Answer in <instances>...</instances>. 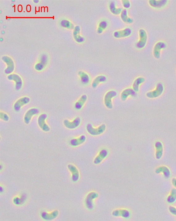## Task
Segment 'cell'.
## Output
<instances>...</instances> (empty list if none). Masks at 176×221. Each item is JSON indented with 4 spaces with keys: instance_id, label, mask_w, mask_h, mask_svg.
<instances>
[{
    "instance_id": "15",
    "label": "cell",
    "mask_w": 176,
    "mask_h": 221,
    "mask_svg": "<svg viewBox=\"0 0 176 221\" xmlns=\"http://www.w3.org/2000/svg\"><path fill=\"white\" fill-rule=\"evenodd\" d=\"M166 47V45L164 42H157L154 48L153 54L155 57L157 59L159 58L161 50Z\"/></svg>"
},
{
    "instance_id": "31",
    "label": "cell",
    "mask_w": 176,
    "mask_h": 221,
    "mask_svg": "<svg viewBox=\"0 0 176 221\" xmlns=\"http://www.w3.org/2000/svg\"><path fill=\"white\" fill-rule=\"evenodd\" d=\"M47 61V57L46 56H42L41 59V62L36 65L35 68L37 70L40 71L43 69L44 65Z\"/></svg>"
},
{
    "instance_id": "10",
    "label": "cell",
    "mask_w": 176,
    "mask_h": 221,
    "mask_svg": "<svg viewBox=\"0 0 176 221\" xmlns=\"http://www.w3.org/2000/svg\"><path fill=\"white\" fill-rule=\"evenodd\" d=\"M39 113V110L37 108H33L30 109L26 112L24 117V122L28 125L30 123L33 116Z\"/></svg>"
},
{
    "instance_id": "30",
    "label": "cell",
    "mask_w": 176,
    "mask_h": 221,
    "mask_svg": "<svg viewBox=\"0 0 176 221\" xmlns=\"http://www.w3.org/2000/svg\"><path fill=\"white\" fill-rule=\"evenodd\" d=\"M145 81L144 78L139 77L136 79L133 84V89L136 92H138L139 89L140 85L143 83Z\"/></svg>"
},
{
    "instance_id": "9",
    "label": "cell",
    "mask_w": 176,
    "mask_h": 221,
    "mask_svg": "<svg viewBox=\"0 0 176 221\" xmlns=\"http://www.w3.org/2000/svg\"><path fill=\"white\" fill-rule=\"evenodd\" d=\"M9 80H13L15 83V88L17 90H19L22 89L23 86V81L22 78L19 75L13 74L8 75Z\"/></svg>"
},
{
    "instance_id": "14",
    "label": "cell",
    "mask_w": 176,
    "mask_h": 221,
    "mask_svg": "<svg viewBox=\"0 0 176 221\" xmlns=\"http://www.w3.org/2000/svg\"><path fill=\"white\" fill-rule=\"evenodd\" d=\"M59 214V212L57 210H54L51 213H47L46 211L42 212L41 216L42 219L46 220H50L55 219Z\"/></svg>"
},
{
    "instance_id": "12",
    "label": "cell",
    "mask_w": 176,
    "mask_h": 221,
    "mask_svg": "<svg viewBox=\"0 0 176 221\" xmlns=\"http://www.w3.org/2000/svg\"><path fill=\"white\" fill-rule=\"evenodd\" d=\"M3 60L7 63V67L6 69L5 72L6 74H10L13 72L14 69V62L10 57L5 56L2 57Z\"/></svg>"
},
{
    "instance_id": "17",
    "label": "cell",
    "mask_w": 176,
    "mask_h": 221,
    "mask_svg": "<svg viewBox=\"0 0 176 221\" xmlns=\"http://www.w3.org/2000/svg\"><path fill=\"white\" fill-rule=\"evenodd\" d=\"M113 216L115 217H121L126 219H128L130 216V213L129 211L126 210H117L114 211L112 213Z\"/></svg>"
},
{
    "instance_id": "19",
    "label": "cell",
    "mask_w": 176,
    "mask_h": 221,
    "mask_svg": "<svg viewBox=\"0 0 176 221\" xmlns=\"http://www.w3.org/2000/svg\"><path fill=\"white\" fill-rule=\"evenodd\" d=\"M86 137L84 135H82L80 137L72 139L70 141V144L72 146L77 147L83 144L86 141Z\"/></svg>"
},
{
    "instance_id": "32",
    "label": "cell",
    "mask_w": 176,
    "mask_h": 221,
    "mask_svg": "<svg viewBox=\"0 0 176 221\" xmlns=\"http://www.w3.org/2000/svg\"><path fill=\"white\" fill-rule=\"evenodd\" d=\"M176 200V189H173L171 191L167 199V201L169 203L172 204L175 202Z\"/></svg>"
},
{
    "instance_id": "8",
    "label": "cell",
    "mask_w": 176,
    "mask_h": 221,
    "mask_svg": "<svg viewBox=\"0 0 176 221\" xmlns=\"http://www.w3.org/2000/svg\"><path fill=\"white\" fill-rule=\"evenodd\" d=\"M98 197V193L95 192H90L87 195L86 199V204L87 207L89 210L93 209L94 207L93 201Z\"/></svg>"
},
{
    "instance_id": "22",
    "label": "cell",
    "mask_w": 176,
    "mask_h": 221,
    "mask_svg": "<svg viewBox=\"0 0 176 221\" xmlns=\"http://www.w3.org/2000/svg\"><path fill=\"white\" fill-rule=\"evenodd\" d=\"M80 27L77 26L75 27L74 32V38L76 41L78 43H82L85 41V38L80 34Z\"/></svg>"
},
{
    "instance_id": "18",
    "label": "cell",
    "mask_w": 176,
    "mask_h": 221,
    "mask_svg": "<svg viewBox=\"0 0 176 221\" xmlns=\"http://www.w3.org/2000/svg\"><path fill=\"white\" fill-rule=\"evenodd\" d=\"M136 95V93L134 90L131 88H128L124 90L121 93V98L122 100L125 101L129 96H135Z\"/></svg>"
},
{
    "instance_id": "34",
    "label": "cell",
    "mask_w": 176,
    "mask_h": 221,
    "mask_svg": "<svg viewBox=\"0 0 176 221\" xmlns=\"http://www.w3.org/2000/svg\"><path fill=\"white\" fill-rule=\"evenodd\" d=\"M0 118L1 119L5 121H8L9 120V117L8 115L3 112H1L0 113Z\"/></svg>"
},
{
    "instance_id": "7",
    "label": "cell",
    "mask_w": 176,
    "mask_h": 221,
    "mask_svg": "<svg viewBox=\"0 0 176 221\" xmlns=\"http://www.w3.org/2000/svg\"><path fill=\"white\" fill-rule=\"evenodd\" d=\"M81 122V119L80 117H78L72 122L68 120H65L64 121L63 123L67 128L74 129L77 128L80 125Z\"/></svg>"
},
{
    "instance_id": "1",
    "label": "cell",
    "mask_w": 176,
    "mask_h": 221,
    "mask_svg": "<svg viewBox=\"0 0 176 221\" xmlns=\"http://www.w3.org/2000/svg\"><path fill=\"white\" fill-rule=\"evenodd\" d=\"M106 126L105 124H102L98 128H93L91 124H88L86 126L87 131L89 134L93 136H97L101 134L105 131Z\"/></svg>"
},
{
    "instance_id": "5",
    "label": "cell",
    "mask_w": 176,
    "mask_h": 221,
    "mask_svg": "<svg viewBox=\"0 0 176 221\" xmlns=\"http://www.w3.org/2000/svg\"><path fill=\"white\" fill-rule=\"evenodd\" d=\"M117 93L114 91H110L106 94L104 97V104L106 107L109 109L113 108L111 100L117 96Z\"/></svg>"
},
{
    "instance_id": "20",
    "label": "cell",
    "mask_w": 176,
    "mask_h": 221,
    "mask_svg": "<svg viewBox=\"0 0 176 221\" xmlns=\"http://www.w3.org/2000/svg\"><path fill=\"white\" fill-rule=\"evenodd\" d=\"M156 150V156L157 159L161 158L163 154V146L162 143L159 141L156 142L155 144Z\"/></svg>"
},
{
    "instance_id": "26",
    "label": "cell",
    "mask_w": 176,
    "mask_h": 221,
    "mask_svg": "<svg viewBox=\"0 0 176 221\" xmlns=\"http://www.w3.org/2000/svg\"><path fill=\"white\" fill-rule=\"evenodd\" d=\"M107 78L104 75H99L96 77L93 81L92 87L94 88H95L99 84L101 83L105 82L107 81Z\"/></svg>"
},
{
    "instance_id": "38",
    "label": "cell",
    "mask_w": 176,
    "mask_h": 221,
    "mask_svg": "<svg viewBox=\"0 0 176 221\" xmlns=\"http://www.w3.org/2000/svg\"><path fill=\"white\" fill-rule=\"evenodd\" d=\"M4 191V189L3 188L2 186H1V187H0V192H1V193H2Z\"/></svg>"
},
{
    "instance_id": "24",
    "label": "cell",
    "mask_w": 176,
    "mask_h": 221,
    "mask_svg": "<svg viewBox=\"0 0 176 221\" xmlns=\"http://www.w3.org/2000/svg\"><path fill=\"white\" fill-rule=\"evenodd\" d=\"M168 1L166 0H161V1H153V0H150L149 1L150 5L154 7L161 8L166 5Z\"/></svg>"
},
{
    "instance_id": "28",
    "label": "cell",
    "mask_w": 176,
    "mask_h": 221,
    "mask_svg": "<svg viewBox=\"0 0 176 221\" xmlns=\"http://www.w3.org/2000/svg\"><path fill=\"white\" fill-rule=\"evenodd\" d=\"M110 9L111 13L115 15H119L122 11L121 8H117L116 4L114 2H112L110 5Z\"/></svg>"
},
{
    "instance_id": "16",
    "label": "cell",
    "mask_w": 176,
    "mask_h": 221,
    "mask_svg": "<svg viewBox=\"0 0 176 221\" xmlns=\"http://www.w3.org/2000/svg\"><path fill=\"white\" fill-rule=\"evenodd\" d=\"M108 154V152L107 150L106 149L102 150L94 160V163L95 164H100L107 156Z\"/></svg>"
},
{
    "instance_id": "27",
    "label": "cell",
    "mask_w": 176,
    "mask_h": 221,
    "mask_svg": "<svg viewBox=\"0 0 176 221\" xmlns=\"http://www.w3.org/2000/svg\"><path fill=\"white\" fill-rule=\"evenodd\" d=\"M81 82L84 84H87L89 83L90 78L89 75L86 72L83 71H80L78 72Z\"/></svg>"
},
{
    "instance_id": "3",
    "label": "cell",
    "mask_w": 176,
    "mask_h": 221,
    "mask_svg": "<svg viewBox=\"0 0 176 221\" xmlns=\"http://www.w3.org/2000/svg\"><path fill=\"white\" fill-rule=\"evenodd\" d=\"M47 117V115L46 114H42L39 116L38 120V125L40 128L43 130V131L47 132L50 130L49 127L47 125L45 122V120Z\"/></svg>"
},
{
    "instance_id": "37",
    "label": "cell",
    "mask_w": 176,
    "mask_h": 221,
    "mask_svg": "<svg viewBox=\"0 0 176 221\" xmlns=\"http://www.w3.org/2000/svg\"><path fill=\"white\" fill-rule=\"evenodd\" d=\"M172 183L175 188H176V178H174L172 180Z\"/></svg>"
},
{
    "instance_id": "29",
    "label": "cell",
    "mask_w": 176,
    "mask_h": 221,
    "mask_svg": "<svg viewBox=\"0 0 176 221\" xmlns=\"http://www.w3.org/2000/svg\"><path fill=\"white\" fill-rule=\"evenodd\" d=\"M27 199V195L23 194L20 198L18 197H15L13 199L14 203L17 205H22L24 203Z\"/></svg>"
},
{
    "instance_id": "4",
    "label": "cell",
    "mask_w": 176,
    "mask_h": 221,
    "mask_svg": "<svg viewBox=\"0 0 176 221\" xmlns=\"http://www.w3.org/2000/svg\"><path fill=\"white\" fill-rule=\"evenodd\" d=\"M164 87L163 84L161 83L157 84L156 89L153 91L148 92L147 96L150 98H156L161 95L163 92Z\"/></svg>"
},
{
    "instance_id": "36",
    "label": "cell",
    "mask_w": 176,
    "mask_h": 221,
    "mask_svg": "<svg viewBox=\"0 0 176 221\" xmlns=\"http://www.w3.org/2000/svg\"><path fill=\"white\" fill-rule=\"evenodd\" d=\"M169 210L171 214L176 216V208L173 206L169 207Z\"/></svg>"
},
{
    "instance_id": "23",
    "label": "cell",
    "mask_w": 176,
    "mask_h": 221,
    "mask_svg": "<svg viewBox=\"0 0 176 221\" xmlns=\"http://www.w3.org/2000/svg\"><path fill=\"white\" fill-rule=\"evenodd\" d=\"M87 99V96L86 95L82 96L78 101L75 103V108L77 110H80L82 108L85 102Z\"/></svg>"
},
{
    "instance_id": "39",
    "label": "cell",
    "mask_w": 176,
    "mask_h": 221,
    "mask_svg": "<svg viewBox=\"0 0 176 221\" xmlns=\"http://www.w3.org/2000/svg\"><path fill=\"white\" fill-rule=\"evenodd\" d=\"M2 165H1V166H0V169H1V171L2 170Z\"/></svg>"
},
{
    "instance_id": "11",
    "label": "cell",
    "mask_w": 176,
    "mask_h": 221,
    "mask_svg": "<svg viewBox=\"0 0 176 221\" xmlns=\"http://www.w3.org/2000/svg\"><path fill=\"white\" fill-rule=\"evenodd\" d=\"M132 30L130 28H126L121 31L115 32L113 35L115 38H120L128 37L131 35Z\"/></svg>"
},
{
    "instance_id": "13",
    "label": "cell",
    "mask_w": 176,
    "mask_h": 221,
    "mask_svg": "<svg viewBox=\"0 0 176 221\" xmlns=\"http://www.w3.org/2000/svg\"><path fill=\"white\" fill-rule=\"evenodd\" d=\"M68 168L72 174V180L74 182H76L79 178L80 175L78 169L72 164H69Z\"/></svg>"
},
{
    "instance_id": "6",
    "label": "cell",
    "mask_w": 176,
    "mask_h": 221,
    "mask_svg": "<svg viewBox=\"0 0 176 221\" xmlns=\"http://www.w3.org/2000/svg\"><path fill=\"white\" fill-rule=\"evenodd\" d=\"M30 101V99L28 97H23L19 99L14 104V110L16 112H19L23 106L28 104Z\"/></svg>"
},
{
    "instance_id": "35",
    "label": "cell",
    "mask_w": 176,
    "mask_h": 221,
    "mask_svg": "<svg viewBox=\"0 0 176 221\" xmlns=\"http://www.w3.org/2000/svg\"><path fill=\"white\" fill-rule=\"evenodd\" d=\"M121 2L124 8H129L130 7V2L128 0H122Z\"/></svg>"
},
{
    "instance_id": "25",
    "label": "cell",
    "mask_w": 176,
    "mask_h": 221,
    "mask_svg": "<svg viewBox=\"0 0 176 221\" xmlns=\"http://www.w3.org/2000/svg\"><path fill=\"white\" fill-rule=\"evenodd\" d=\"M120 17L123 22L126 23L130 24L133 22V19L128 17L127 11L126 9H124L121 12Z\"/></svg>"
},
{
    "instance_id": "2",
    "label": "cell",
    "mask_w": 176,
    "mask_h": 221,
    "mask_svg": "<svg viewBox=\"0 0 176 221\" xmlns=\"http://www.w3.org/2000/svg\"><path fill=\"white\" fill-rule=\"evenodd\" d=\"M139 34L140 40L136 44V46L139 49H142L145 46L146 44L147 35L146 32L143 29H140L139 30Z\"/></svg>"
},
{
    "instance_id": "33",
    "label": "cell",
    "mask_w": 176,
    "mask_h": 221,
    "mask_svg": "<svg viewBox=\"0 0 176 221\" xmlns=\"http://www.w3.org/2000/svg\"><path fill=\"white\" fill-rule=\"evenodd\" d=\"M108 23L107 21L104 20L100 22L98 25L97 32L98 34H101L107 28Z\"/></svg>"
},
{
    "instance_id": "21",
    "label": "cell",
    "mask_w": 176,
    "mask_h": 221,
    "mask_svg": "<svg viewBox=\"0 0 176 221\" xmlns=\"http://www.w3.org/2000/svg\"><path fill=\"white\" fill-rule=\"evenodd\" d=\"M156 174H159L163 172L164 176L168 178L170 176V171L168 168L165 166H161L157 168L155 171Z\"/></svg>"
}]
</instances>
